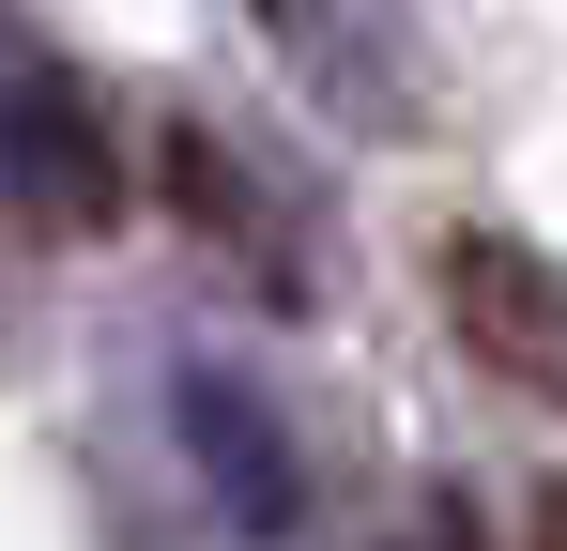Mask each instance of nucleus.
<instances>
[{"label":"nucleus","mask_w":567,"mask_h":551,"mask_svg":"<svg viewBox=\"0 0 567 551\" xmlns=\"http://www.w3.org/2000/svg\"><path fill=\"white\" fill-rule=\"evenodd\" d=\"M445 322H461V353L491 367L506 398L567 414V261L553 246H522V230H445Z\"/></svg>","instance_id":"obj_1"},{"label":"nucleus","mask_w":567,"mask_h":551,"mask_svg":"<svg viewBox=\"0 0 567 551\" xmlns=\"http://www.w3.org/2000/svg\"><path fill=\"white\" fill-rule=\"evenodd\" d=\"M522 551H567V475L537 490V521H522Z\"/></svg>","instance_id":"obj_3"},{"label":"nucleus","mask_w":567,"mask_h":551,"mask_svg":"<svg viewBox=\"0 0 567 551\" xmlns=\"http://www.w3.org/2000/svg\"><path fill=\"white\" fill-rule=\"evenodd\" d=\"M0 184L47 215V230H107L123 215V138H107V107L47 46H0Z\"/></svg>","instance_id":"obj_2"}]
</instances>
